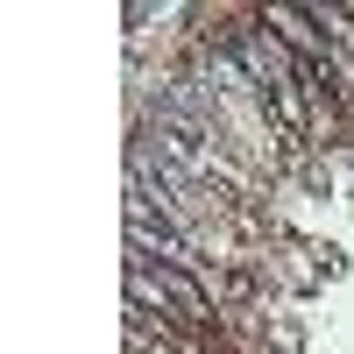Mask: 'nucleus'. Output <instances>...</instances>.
<instances>
[{"mask_svg": "<svg viewBox=\"0 0 354 354\" xmlns=\"http://www.w3.org/2000/svg\"><path fill=\"white\" fill-rule=\"evenodd\" d=\"M128 305H142V312H177L185 326H198V333H213V298H205V283L198 277H185V270H163V262H128Z\"/></svg>", "mask_w": 354, "mask_h": 354, "instance_id": "f257e3e1", "label": "nucleus"}, {"mask_svg": "<svg viewBox=\"0 0 354 354\" xmlns=\"http://www.w3.org/2000/svg\"><path fill=\"white\" fill-rule=\"evenodd\" d=\"M128 354H163V347H149V340H135V333H128Z\"/></svg>", "mask_w": 354, "mask_h": 354, "instance_id": "f03ea898", "label": "nucleus"}]
</instances>
